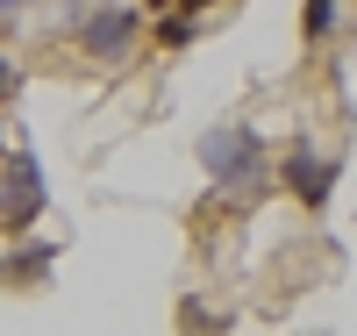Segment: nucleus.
Returning <instances> with one entry per match:
<instances>
[{"mask_svg": "<svg viewBox=\"0 0 357 336\" xmlns=\"http://www.w3.org/2000/svg\"><path fill=\"white\" fill-rule=\"evenodd\" d=\"M22 8H29V0H0V29H15V22H22Z\"/></svg>", "mask_w": 357, "mask_h": 336, "instance_id": "nucleus-9", "label": "nucleus"}, {"mask_svg": "<svg viewBox=\"0 0 357 336\" xmlns=\"http://www.w3.org/2000/svg\"><path fill=\"white\" fill-rule=\"evenodd\" d=\"M200 172L215 179V187H264L272 179V143H264L250 122H215V129L200 136Z\"/></svg>", "mask_w": 357, "mask_h": 336, "instance_id": "nucleus-1", "label": "nucleus"}, {"mask_svg": "<svg viewBox=\"0 0 357 336\" xmlns=\"http://www.w3.org/2000/svg\"><path fill=\"white\" fill-rule=\"evenodd\" d=\"M151 36V8H129V0H93L79 22H72V43L93 57V65H129L136 57V43Z\"/></svg>", "mask_w": 357, "mask_h": 336, "instance_id": "nucleus-2", "label": "nucleus"}, {"mask_svg": "<svg viewBox=\"0 0 357 336\" xmlns=\"http://www.w3.org/2000/svg\"><path fill=\"white\" fill-rule=\"evenodd\" d=\"M172 8H186V15H207V8H215V0H172Z\"/></svg>", "mask_w": 357, "mask_h": 336, "instance_id": "nucleus-10", "label": "nucleus"}, {"mask_svg": "<svg viewBox=\"0 0 357 336\" xmlns=\"http://www.w3.org/2000/svg\"><path fill=\"white\" fill-rule=\"evenodd\" d=\"M15 94H22V65H15V57H8V50H0V108H8Z\"/></svg>", "mask_w": 357, "mask_h": 336, "instance_id": "nucleus-8", "label": "nucleus"}, {"mask_svg": "<svg viewBox=\"0 0 357 336\" xmlns=\"http://www.w3.org/2000/svg\"><path fill=\"white\" fill-rule=\"evenodd\" d=\"M272 179L307 207V215H329V200H336V179H343V165L329 158V150H314L307 136H293L286 150H279V165H272Z\"/></svg>", "mask_w": 357, "mask_h": 336, "instance_id": "nucleus-3", "label": "nucleus"}, {"mask_svg": "<svg viewBox=\"0 0 357 336\" xmlns=\"http://www.w3.org/2000/svg\"><path fill=\"white\" fill-rule=\"evenodd\" d=\"M43 207H50V193H43V165H36V150H15L8 158V172H0V236H29L43 222Z\"/></svg>", "mask_w": 357, "mask_h": 336, "instance_id": "nucleus-4", "label": "nucleus"}, {"mask_svg": "<svg viewBox=\"0 0 357 336\" xmlns=\"http://www.w3.org/2000/svg\"><path fill=\"white\" fill-rule=\"evenodd\" d=\"M0 143H8V122H0Z\"/></svg>", "mask_w": 357, "mask_h": 336, "instance_id": "nucleus-12", "label": "nucleus"}, {"mask_svg": "<svg viewBox=\"0 0 357 336\" xmlns=\"http://www.w3.org/2000/svg\"><path fill=\"white\" fill-rule=\"evenodd\" d=\"M143 8H151V15H165V8H172V0H143Z\"/></svg>", "mask_w": 357, "mask_h": 336, "instance_id": "nucleus-11", "label": "nucleus"}, {"mask_svg": "<svg viewBox=\"0 0 357 336\" xmlns=\"http://www.w3.org/2000/svg\"><path fill=\"white\" fill-rule=\"evenodd\" d=\"M200 29H207V15L165 8V15H151V43H158V50H193V43H200Z\"/></svg>", "mask_w": 357, "mask_h": 336, "instance_id": "nucleus-6", "label": "nucleus"}, {"mask_svg": "<svg viewBox=\"0 0 357 336\" xmlns=\"http://www.w3.org/2000/svg\"><path fill=\"white\" fill-rule=\"evenodd\" d=\"M57 265V243L50 236H15V251H0V286L8 293H36Z\"/></svg>", "mask_w": 357, "mask_h": 336, "instance_id": "nucleus-5", "label": "nucleus"}, {"mask_svg": "<svg viewBox=\"0 0 357 336\" xmlns=\"http://www.w3.org/2000/svg\"><path fill=\"white\" fill-rule=\"evenodd\" d=\"M336 22H343V0H307V8H301V43L321 50V43L336 36Z\"/></svg>", "mask_w": 357, "mask_h": 336, "instance_id": "nucleus-7", "label": "nucleus"}]
</instances>
